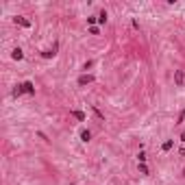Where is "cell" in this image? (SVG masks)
I'll return each instance as SVG.
<instances>
[{"instance_id": "1", "label": "cell", "mask_w": 185, "mask_h": 185, "mask_svg": "<svg viewBox=\"0 0 185 185\" xmlns=\"http://www.w3.org/2000/svg\"><path fill=\"white\" fill-rule=\"evenodd\" d=\"M183 81H185V72H183V70H176V72H174V83H176L179 87H181V85H183Z\"/></svg>"}, {"instance_id": "2", "label": "cell", "mask_w": 185, "mask_h": 185, "mask_svg": "<svg viewBox=\"0 0 185 185\" xmlns=\"http://www.w3.org/2000/svg\"><path fill=\"white\" fill-rule=\"evenodd\" d=\"M92 81H94L92 74H83V76H78V85H87V83H92Z\"/></svg>"}, {"instance_id": "3", "label": "cell", "mask_w": 185, "mask_h": 185, "mask_svg": "<svg viewBox=\"0 0 185 185\" xmlns=\"http://www.w3.org/2000/svg\"><path fill=\"white\" fill-rule=\"evenodd\" d=\"M22 89H24L26 94H35V85H33L31 81H26V83H22Z\"/></svg>"}, {"instance_id": "4", "label": "cell", "mask_w": 185, "mask_h": 185, "mask_svg": "<svg viewBox=\"0 0 185 185\" xmlns=\"http://www.w3.org/2000/svg\"><path fill=\"white\" fill-rule=\"evenodd\" d=\"M15 22H18L20 26H24V29H29V26H31V22H29V20H24V18H15Z\"/></svg>"}, {"instance_id": "5", "label": "cell", "mask_w": 185, "mask_h": 185, "mask_svg": "<svg viewBox=\"0 0 185 185\" xmlns=\"http://www.w3.org/2000/svg\"><path fill=\"white\" fill-rule=\"evenodd\" d=\"M81 139L83 142H89V139H92V133L89 131H81Z\"/></svg>"}, {"instance_id": "6", "label": "cell", "mask_w": 185, "mask_h": 185, "mask_svg": "<svg viewBox=\"0 0 185 185\" xmlns=\"http://www.w3.org/2000/svg\"><path fill=\"white\" fill-rule=\"evenodd\" d=\"M72 115H74L76 120H81V122L85 120V113H83V111H72Z\"/></svg>"}, {"instance_id": "7", "label": "cell", "mask_w": 185, "mask_h": 185, "mask_svg": "<svg viewBox=\"0 0 185 185\" xmlns=\"http://www.w3.org/2000/svg\"><path fill=\"white\" fill-rule=\"evenodd\" d=\"M22 57H24V52H22L20 48H15V50H13V59H18V61H20Z\"/></svg>"}, {"instance_id": "8", "label": "cell", "mask_w": 185, "mask_h": 185, "mask_svg": "<svg viewBox=\"0 0 185 185\" xmlns=\"http://www.w3.org/2000/svg\"><path fill=\"white\" fill-rule=\"evenodd\" d=\"M172 146H174V142H172V139H168V142H163V146H161V150H170Z\"/></svg>"}, {"instance_id": "9", "label": "cell", "mask_w": 185, "mask_h": 185, "mask_svg": "<svg viewBox=\"0 0 185 185\" xmlns=\"http://www.w3.org/2000/svg\"><path fill=\"white\" fill-rule=\"evenodd\" d=\"M44 57H46V59H50V57H54V50H44Z\"/></svg>"}, {"instance_id": "10", "label": "cell", "mask_w": 185, "mask_h": 185, "mask_svg": "<svg viewBox=\"0 0 185 185\" xmlns=\"http://www.w3.org/2000/svg\"><path fill=\"white\" fill-rule=\"evenodd\" d=\"M98 22H100V24H105V22H107V13H105V11L98 15Z\"/></svg>"}, {"instance_id": "11", "label": "cell", "mask_w": 185, "mask_h": 185, "mask_svg": "<svg viewBox=\"0 0 185 185\" xmlns=\"http://www.w3.org/2000/svg\"><path fill=\"white\" fill-rule=\"evenodd\" d=\"M139 172H142V174H148V168H146V163H139Z\"/></svg>"}, {"instance_id": "12", "label": "cell", "mask_w": 185, "mask_h": 185, "mask_svg": "<svg viewBox=\"0 0 185 185\" xmlns=\"http://www.w3.org/2000/svg\"><path fill=\"white\" fill-rule=\"evenodd\" d=\"M137 159H139V163H144V161H146V155H144V153H139V155H137Z\"/></svg>"}, {"instance_id": "13", "label": "cell", "mask_w": 185, "mask_h": 185, "mask_svg": "<svg viewBox=\"0 0 185 185\" xmlns=\"http://www.w3.org/2000/svg\"><path fill=\"white\" fill-rule=\"evenodd\" d=\"M183 120H185V109L181 111V115H179V122H183Z\"/></svg>"}, {"instance_id": "14", "label": "cell", "mask_w": 185, "mask_h": 185, "mask_svg": "<svg viewBox=\"0 0 185 185\" xmlns=\"http://www.w3.org/2000/svg\"><path fill=\"white\" fill-rule=\"evenodd\" d=\"M181 142H185V131L181 133Z\"/></svg>"}]
</instances>
